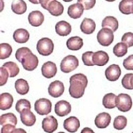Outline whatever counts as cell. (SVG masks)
<instances>
[{"label": "cell", "mask_w": 133, "mask_h": 133, "mask_svg": "<svg viewBox=\"0 0 133 133\" xmlns=\"http://www.w3.org/2000/svg\"><path fill=\"white\" fill-rule=\"evenodd\" d=\"M70 87L69 89L70 95L74 98H79L85 94L88 84L87 77L84 74L77 73L70 77Z\"/></svg>", "instance_id": "6da1fadb"}, {"label": "cell", "mask_w": 133, "mask_h": 133, "mask_svg": "<svg viewBox=\"0 0 133 133\" xmlns=\"http://www.w3.org/2000/svg\"><path fill=\"white\" fill-rule=\"evenodd\" d=\"M54 49V44L49 38L43 37L38 41L37 50L42 56H49L51 54Z\"/></svg>", "instance_id": "7a4b0ae2"}, {"label": "cell", "mask_w": 133, "mask_h": 133, "mask_svg": "<svg viewBox=\"0 0 133 133\" xmlns=\"http://www.w3.org/2000/svg\"><path fill=\"white\" fill-rule=\"evenodd\" d=\"M114 32L109 28H103L97 33V41L98 43L104 47H108L114 41Z\"/></svg>", "instance_id": "3957f363"}, {"label": "cell", "mask_w": 133, "mask_h": 133, "mask_svg": "<svg viewBox=\"0 0 133 133\" xmlns=\"http://www.w3.org/2000/svg\"><path fill=\"white\" fill-rule=\"evenodd\" d=\"M79 66V60L74 55H68L64 57L60 65L61 70L65 73H69L74 71Z\"/></svg>", "instance_id": "277c9868"}, {"label": "cell", "mask_w": 133, "mask_h": 133, "mask_svg": "<svg viewBox=\"0 0 133 133\" xmlns=\"http://www.w3.org/2000/svg\"><path fill=\"white\" fill-rule=\"evenodd\" d=\"M116 107L121 112H128L132 106V101L128 94H119L116 97Z\"/></svg>", "instance_id": "5b68a950"}, {"label": "cell", "mask_w": 133, "mask_h": 133, "mask_svg": "<svg viewBox=\"0 0 133 133\" xmlns=\"http://www.w3.org/2000/svg\"><path fill=\"white\" fill-rule=\"evenodd\" d=\"M52 103L47 98L38 99L35 103V110L39 115H47L51 112Z\"/></svg>", "instance_id": "8992f818"}, {"label": "cell", "mask_w": 133, "mask_h": 133, "mask_svg": "<svg viewBox=\"0 0 133 133\" xmlns=\"http://www.w3.org/2000/svg\"><path fill=\"white\" fill-rule=\"evenodd\" d=\"M21 63L22 64L24 69L28 71H31L35 70L37 67L39 60L37 57L31 51L27 53L23 58Z\"/></svg>", "instance_id": "52a82bcc"}, {"label": "cell", "mask_w": 133, "mask_h": 133, "mask_svg": "<svg viewBox=\"0 0 133 133\" xmlns=\"http://www.w3.org/2000/svg\"><path fill=\"white\" fill-rule=\"evenodd\" d=\"M65 91L63 83L60 81H55L49 85L48 92L50 96L54 98H58L63 95Z\"/></svg>", "instance_id": "ba28073f"}, {"label": "cell", "mask_w": 133, "mask_h": 133, "mask_svg": "<svg viewBox=\"0 0 133 133\" xmlns=\"http://www.w3.org/2000/svg\"><path fill=\"white\" fill-rule=\"evenodd\" d=\"M42 128L45 132L53 133L57 129V120L53 116H48L42 121Z\"/></svg>", "instance_id": "9c48e42d"}, {"label": "cell", "mask_w": 133, "mask_h": 133, "mask_svg": "<svg viewBox=\"0 0 133 133\" xmlns=\"http://www.w3.org/2000/svg\"><path fill=\"white\" fill-rule=\"evenodd\" d=\"M71 105L69 102L66 101H60L55 104V112L57 116L63 117L66 116L71 112Z\"/></svg>", "instance_id": "30bf717a"}, {"label": "cell", "mask_w": 133, "mask_h": 133, "mask_svg": "<svg viewBox=\"0 0 133 133\" xmlns=\"http://www.w3.org/2000/svg\"><path fill=\"white\" fill-rule=\"evenodd\" d=\"M57 72L56 64L51 61L45 63L41 66V73L43 76L47 79H51L56 75Z\"/></svg>", "instance_id": "8fae6325"}, {"label": "cell", "mask_w": 133, "mask_h": 133, "mask_svg": "<svg viewBox=\"0 0 133 133\" xmlns=\"http://www.w3.org/2000/svg\"><path fill=\"white\" fill-rule=\"evenodd\" d=\"M121 75L120 66L116 64H112L105 70V76L107 80L110 81H116L119 79Z\"/></svg>", "instance_id": "7c38bea8"}, {"label": "cell", "mask_w": 133, "mask_h": 133, "mask_svg": "<svg viewBox=\"0 0 133 133\" xmlns=\"http://www.w3.org/2000/svg\"><path fill=\"white\" fill-rule=\"evenodd\" d=\"M64 129L71 133H75L80 127V121L75 116H70L64 121Z\"/></svg>", "instance_id": "4fadbf2b"}, {"label": "cell", "mask_w": 133, "mask_h": 133, "mask_svg": "<svg viewBox=\"0 0 133 133\" xmlns=\"http://www.w3.org/2000/svg\"><path fill=\"white\" fill-rule=\"evenodd\" d=\"M21 123L27 127H32L36 122V116L29 109H24L20 113Z\"/></svg>", "instance_id": "5bb4252c"}, {"label": "cell", "mask_w": 133, "mask_h": 133, "mask_svg": "<svg viewBox=\"0 0 133 133\" xmlns=\"http://www.w3.org/2000/svg\"><path fill=\"white\" fill-rule=\"evenodd\" d=\"M111 116L107 112H101L96 116L95 124L98 129H105L110 123Z\"/></svg>", "instance_id": "9a60e30c"}, {"label": "cell", "mask_w": 133, "mask_h": 133, "mask_svg": "<svg viewBox=\"0 0 133 133\" xmlns=\"http://www.w3.org/2000/svg\"><path fill=\"white\" fill-rule=\"evenodd\" d=\"M95 65L99 66H104L108 63L109 61V57L107 53L103 51H98L94 53L92 57Z\"/></svg>", "instance_id": "2e32d148"}, {"label": "cell", "mask_w": 133, "mask_h": 133, "mask_svg": "<svg viewBox=\"0 0 133 133\" xmlns=\"http://www.w3.org/2000/svg\"><path fill=\"white\" fill-rule=\"evenodd\" d=\"M28 21L33 27H39L43 23L44 15L39 11H33L29 14Z\"/></svg>", "instance_id": "e0dca14e"}, {"label": "cell", "mask_w": 133, "mask_h": 133, "mask_svg": "<svg viewBox=\"0 0 133 133\" xmlns=\"http://www.w3.org/2000/svg\"><path fill=\"white\" fill-rule=\"evenodd\" d=\"M84 8L81 3H77L75 4L71 5L68 8L67 14L72 19H77L80 18L82 15L83 14L84 11Z\"/></svg>", "instance_id": "ac0fdd59"}, {"label": "cell", "mask_w": 133, "mask_h": 133, "mask_svg": "<svg viewBox=\"0 0 133 133\" xmlns=\"http://www.w3.org/2000/svg\"><path fill=\"white\" fill-rule=\"evenodd\" d=\"M71 25L65 21H60L56 23L55 31L57 35L60 36H67L71 33Z\"/></svg>", "instance_id": "d6986e66"}, {"label": "cell", "mask_w": 133, "mask_h": 133, "mask_svg": "<svg viewBox=\"0 0 133 133\" xmlns=\"http://www.w3.org/2000/svg\"><path fill=\"white\" fill-rule=\"evenodd\" d=\"M80 28L83 33L87 34V35H91L95 31V22L91 19L85 18L82 21Z\"/></svg>", "instance_id": "ffe728a7"}, {"label": "cell", "mask_w": 133, "mask_h": 133, "mask_svg": "<svg viewBox=\"0 0 133 133\" xmlns=\"http://www.w3.org/2000/svg\"><path fill=\"white\" fill-rule=\"evenodd\" d=\"M14 98L11 94L4 92L0 95V109L2 110H8L12 107Z\"/></svg>", "instance_id": "44dd1931"}, {"label": "cell", "mask_w": 133, "mask_h": 133, "mask_svg": "<svg viewBox=\"0 0 133 133\" xmlns=\"http://www.w3.org/2000/svg\"><path fill=\"white\" fill-rule=\"evenodd\" d=\"M48 11L53 16H60L64 11V7L62 3L57 0H53L50 3L48 7Z\"/></svg>", "instance_id": "7402d4cb"}, {"label": "cell", "mask_w": 133, "mask_h": 133, "mask_svg": "<svg viewBox=\"0 0 133 133\" xmlns=\"http://www.w3.org/2000/svg\"><path fill=\"white\" fill-rule=\"evenodd\" d=\"M83 46V39L80 37H71L66 41V47L71 51L80 50Z\"/></svg>", "instance_id": "603a6c76"}, {"label": "cell", "mask_w": 133, "mask_h": 133, "mask_svg": "<svg viewBox=\"0 0 133 133\" xmlns=\"http://www.w3.org/2000/svg\"><path fill=\"white\" fill-rule=\"evenodd\" d=\"M14 39L18 43H25L29 39V33L25 29H18L15 31L13 35Z\"/></svg>", "instance_id": "cb8c5ba5"}, {"label": "cell", "mask_w": 133, "mask_h": 133, "mask_svg": "<svg viewBox=\"0 0 133 133\" xmlns=\"http://www.w3.org/2000/svg\"><path fill=\"white\" fill-rule=\"evenodd\" d=\"M27 9V4L23 0H14L11 3V10L17 15L25 14Z\"/></svg>", "instance_id": "d4e9b609"}, {"label": "cell", "mask_w": 133, "mask_h": 133, "mask_svg": "<svg viewBox=\"0 0 133 133\" xmlns=\"http://www.w3.org/2000/svg\"><path fill=\"white\" fill-rule=\"evenodd\" d=\"M103 28H109L115 32L118 28V21L112 16H107L102 21Z\"/></svg>", "instance_id": "484cf974"}, {"label": "cell", "mask_w": 133, "mask_h": 133, "mask_svg": "<svg viewBox=\"0 0 133 133\" xmlns=\"http://www.w3.org/2000/svg\"><path fill=\"white\" fill-rule=\"evenodd\" d=\"M15 88L17 92L21 95H25L29 91V84L27 81L23 79H19L15 81Z\"/></svg>", "instance_id": "4316f807"}, {"label": "cell", "mask_w": 133, "mask_h": 133, "mask_svg": "<svg viewBox=\"0 0 133 133\" xmlns=\"http://www.w3.org/2000/svg\"><path fill=\"white\" fill-rule=\"evenodd\" d=\"M116 96L113 93H108L103 98V105L107 109H112L116 107Z\"/></svg>", "instance_id": "83f0119b"}, {"label": "cell", "mask_w": 133, "mask_h": 133, "mask_svg": "<svg viewBox=\"0 0 133 133\" xmlns=\"http://www.w3.org/2000/svg\"><path fill=\"white\" fill-rule=\"evenodd\" d=\"M118 9L124 15L133 14V0H122L119 3Z\"/></svg>", "instance_id": "f1b7e54d"}, {"label": "cell", "mask_w": 133, "mask_h": 133, "mask_svg": "<svg viewBox=\"0 0 133 133\" xmlns=\"http://www.w3.org/2000/svg\"><path fill=\"white\" fill-rule=\"evenodd\" d=\"M17 123V118L14 113L9 112V113L3 114L0 117V124L2 126L8 124L15 126Z\"/></svg>", "instance_id": "f546056e"}, {"label": "cell", "mask_w": 133, "mask_h": 133, "mask_svg": "<svg viewBox=\"0 0 133 133\" xmlns=\"http://www.w3.org/2000/svg\"><path fill=\"white\" fill-rule=\"evenodd\" d=\"M3 66L8 70V73L9 74V77L11 78L16 77L19 73V68L18 65H17L15 63L12 62V61L5 63L3 65Z\"/></svg>", "instance_id": "4dcf8cb0"}, {"label": "cell", "mask_w": 133, "mask_h": 133, "mask_svg": "<svg viewBox=\"0 0 133 133\" xmlns=\"http://www.w3.org/2000/svg\"><path fill=\"white\" fill-rule=\"evenodd\" d=\"M128 52V46L124 43L120 42L115 45L113 48V53L118 57H124Z\"/></svg>", "instance_id": "1f68e13d"}, {"label": "cell", "mask_w": 133, "mask_h": 133, "mask_svg": "<svg viewBox=\"0 0 133 133\" xmlns=\"http://www.w3.org/2000/svg\"><path fill=\"white\" fill-rule=\"evenodd\" d=\"M0 59H5L9 57L11 55L12 53V47L8 43H3L0 44Z\"/></svg>", "instance_id": "d6a6232c"}, {"label": "cell", "mask_w": 133, "mask_h": 133, "mask_svg": "<svg viewBox=\"0 0 133 133\" xmlns=\"http://www.w3.org/2000/svg\"><path fill=\"white\" fill-rule=\"evenodd\" d=\"M127 125V118L124 116H116L114 120L113 127L115 129L121 130L124 129Z\"/></svg>", "instance_id": "836d02e7"}, {"label": "cell", "mask_w": 133, "mask_h": 133, "mask_svg": "<svg viewBox=\"0 0 133 133\" xmlns=\"http://www.w3.org/2000/svg\"><path fill=\"white\" fill-rule=\"evenodd\" d=\"M31 108V106L30 102L28 100L24 99V98L19 100L15 104V109H16L17 112H18L19 113H21L24 109L30 110Z\"/></svg>", "instance_id": "e575fe53"}, {"label": "cell", "mask_w": 133, "mask_h": 133, "mask_svg": "<svg viewBox=\"0 0 133 133\" xmlns=\"http://www.w3.org/2000/svg\"><path fill=\"white\" fill-rule=\"evenodd\" d=\"M94 52L87 51L82 55V61L84 65L86 66H94L95 64L93 63L92 57H93Z\"/></svg>", "instance_id": "d590c367"}, {"label": "cell", "mask_w": 133, "mask_h": 133, "mask_svg": "<svg viewBox=\"0 0 133 133\" xmlns=\"http://www.w3.org/2000/svg\"><path fill=\"white\" fill-rule=\"evenodd\" d=\"M30 49L27 47H21L16 51L15 53V58L19 63H21L23 58L28 53L31 52Z\"/></svg>", "instance_id": "8d00e7d4"}, {"label": "cell", "mask_w": 133, "mask_h": 133, "mask_svg": "<svg viewBox=\"0 0 133 133\" xmlns=\"http://www.w3.org/2000/svg\"><path fill=\"white\" fill-rule=\"evenodd\" d=\"M122 42L124 43L128 46V47H132L133 46V33L132 32H127L125 33L122 37L121 39Z\"/></svg>", "instance_id": "74e56055"}, {"label": "cell", "mask_w": 133, "mask_h": 133, "mask_svg": "<svg viewBox=\"0 0 133 133\" xmlns=\"http://www.w3.org/2000/svg\"><path fill=\"white\" fill-rule=\"evenodd\" d=\"M9 77V74L8 70L2 66L0 68V86H3L7 83Z\"/></svg>", "instance_id": "f35d334b"}, {"label": "cell", "mask_w": 133, "mask_h": 133, "mask_svg": "<svg viewBox=\"0 0 133 133\" xmlns=\"http://www.w3.org/2000/svg\"><path fill=\"white\" fill-rule=\"evenodd\" d=\"M77 2L83 5L85 10L93 8L96 3V0H77Z\"/></svg>", "instance_id": "ab89813d"}, {"label": "cell", "mask_w": 133, "mask_h": 133, "mask_svg": "<svg viewBox=\"0 0 133 133\" xmlns=\"http://www.w3.org/2000/svg\"><path fill=\"white\" fill-rule=\"evenodd\" d=\"M132 75V73L126 74L122 79V85L126 89L132 90V87L130 86V79H131Z\"/></svg>", "instance_id": "60d3db41"}, {"label": "cell", "mask_w": 133, "mask_h": 133, "mask_svg": "<svg viewBox=\"0 0 133 133\" xmlns=\"http://www.w3.org/2000/svg\"><path fill=\"white\" fill-rule=\"evenodd\" d=\"M123 66L127 70L133 71V55L129 56L123 61Z\"/></svg>", "instance_id": "b9f144b4"}, {"label": "cell", "mask_w": 133, "mask_h": 133, "mask_svg": "<svg viewBox=\"0 0 133 133\" xmlns=\"http://www.w3.org/2000/svg\"><path fill=\"white\" fill-rule=\"evenodd\" d=\"M15 129V126L11 124H5L1 129V133H13Z\"/></svg>", "instance_id": "7bdbcfd3"}, {"label": "cell", "mask_w": 133, "mask_h": 133, "mask_svg": "<svg viewBox=\"0 0 133 133\" xmlns=\"http://www.w3.org/2000/svg\"><path fill=\"white\" fill-rule=\"evenodd\" d=\"M53 0H39V3L41 4V7L45 9H48L49 5L51 2H53Z\"/></svg>", "instance_id": "ee69618b"}, {"label": "cell", "mask_w": 133, "mask_h": 133, "mask_svg": "<svg viewBox=\"0 0 133 133\" xmlns=\"http://www.w3.org/2000/svg\"><path fill=\"white\" fill-rule=\"evenodd\" d=\"M81 133H95V132L89 127H85L81 130Z\"/></svg>", "instance_id": "f6af8a7d"}, {"label": "cell", "mask_w": 133, "mask_h": 133, "mask_svg": "<svg viewBox=\"0 0 133 133\" xmlns=\"http://www.w3.org/2000/svg\"><path fill=\"white\" fill-rule=\"evenodd\" d=\"M13 133H27V132L23 129H15Z\"/></svg>", "instance_id": "bcb514c9"}, {"label": "cell", "mask_w": 133, "mask_h": 133, "mask_svg": "<svg viewBox=\"0 0 133 133\" xmlns=\"http://www.w3.org/2000/svg\"><path fill=\"white\" fill-rule=\"evenodd\" d=\"M29 1L33 4H39V0H29Z\"/></svg>", "instance_id": "7dc6e473"}, {"label": "cell", "mask_w": 133, "mask_h": 133, "mask_svg": "<svg viewBox=\"0 0 133 133\" xmlns=\"http://www.w3.org/2000/svg\"><path fill=\"white\" fill-rule=\"evenodd\" d=\"M130 86L132 87V89H133V73L131 77V79H130Z\"/></svg>", "instance_id": "c3c4849f"}, {"label": "cell", "mask_w": 133, "mask_h": 133, "mask_svg": "<svg viewBox=\"0 0 133 133\" xmlns=\"http://www.w3.org/2000/svg\"><path fill=\"white\" fill-rule=\"evenodd\" d=\"M63 1H64L65 2H72L73 0H63Z\"/></svg>", "instance_id": "681fc988"}, {"label": "cell", "mask_w": 133, "mask_h": 133, "mask_svg": "<svg viewBox=\"0 0 133 133\" xmlns=\"http://www.w3.org/2000/svg\"><path fill=\"white\" fill-rule=\"evenodd\" d=\"M105 1H107V2H115V0H105Z\"/></svg>", "instance_id": "f907efd6"}, {"label": "cell", "mask_w": 133, "mask_h": 133, "mask_svg": "<svg viewBox=\"0 0 133 133\" xmlns=\"http://www.w3.org/2000/svg\"><path fill=\"white\" fill-rule=\"evenodd\" d=\"M58 133H65V132H59Z\"/></svg>", "instance_id": "816d5d0a"}, {"label": "cell", "mask_w": 133, "mask_h": 133, "mask_svg": "<svg viewBox=\"0 0 133 133\" xmlns=\"http://www.w3.org/2000/svg\"><path fill=\"white\" fill-rule=\"evenodd\" d=\"M132 133H133V132H132Z\"/></svg>", "instance_id": "f5cc1de1"}]
</instances>
